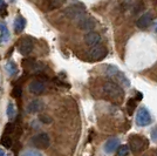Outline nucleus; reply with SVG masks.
Instances as JSON below:
<instances>
[{
  "instance_id": "obj_14",
  "label": "nucleus",
  "mask_w": 157,
  "mask_h": 156,
  "mask_svg": "<svg viewBox=\"0 0 157 156\" xmlns=\"http://www.w3.org/2000/svg\"><path fill=\"white\" fill-rule=\"evenodd\" d=\"M44 107H45L44 101L40 100V99H35V100H32L28 103V106H27V111L31 113V114H35V113H39V111H42Z\"/></svg>"
},
{
  "instance_id": "obj_7",
  "label": "nucleus",
  "mask_w": 157,
  "mask_h": 156,
  "mask_svg": "<svg viewBox=\"0 0 157 156\" xmlns=\"http://www.w3.org/2000/svg\"><path fill=\"white\" fill-rule=\"evenodd\" d=\"M107 54H108V48L102 45H98L95 46V47H92L89 49V52H88V55L94 61H98V60L105 59L107 57Z\"/></svg>"
},
{
  "instance_id": "obj_20",
  "label": "nucleus",
  "mask_w": 157,
  "mask_h": 156,
  "mask_svg": "<svg viewBox=\"0 0 157 156\" xmlns=\"http://www.w3.org/2000/svg\"><path fill=\"white\" fill-rule=\"evenodd\" d=\"M0 143L5 147V148H11L12 147V137L10 136V135H2L1 137V140H0Z\"/></svg>"
},
{
  "instance_id": "obj_17",
  "label": "nucleus",
  "mask_w": 157,
  "mask_h": 156,
  "mask_svg": "<svg viewBox=\"0 0 157 156\" xmlns=\"http://www.w3.org/2000/svg\"><path fill=\"white\" fill-rule=\"evenodd\" d=\"M65 4V1H58V0H52L47 2V11H52L55 8H59Z\"/></svg>"
},
{
  "instance_id": "obj_15",
  "label": "nucleus",
  "mask_w": 157,
  "mask_h": 156,
  "mask_svg": "<svg viewBox=\"0 0 157 156\" xmlns=\"http://www.w3.org/2000/svg\"><path fill=\"white\" fill-rule=\"evenodd\" d=\"M26 27V19L22 15H18L14 20V31L15 33H21Z\"/></svg>"
},
{
  "instance_id": "obj_8",
  "label": "nucleus",
  "mask_w": 157,
  "mask_h": 156,
  "mask_svg": "<svg viewBox=\"0 0 157 156\" xmlns=\"http://www.w3.org/2000/svg\"><path fill=\"white\" fill-rule=\"evenodd\" d=\"M33 40L31 38H28V37H25L24 39H21L19 44V47H18V49H19L20 54H22V55H29L33 51Z\"/></svg>"
},
{
  "instance_id": "obj_28",
  "label": "nucleus",
  "mask_w": 157,
  "mask_h": 156,
  "mask_svg": "<svg viewBox=\"0 0 157 156\" xmlns=\"http://www.w3.org/2000/svg\"><path fill=\"white\" fill-rule=\"evenodd\" d=\"M0 156H6V154H5V150L1 149V148H0Z\"/></svg>"
},
{
  "instance_id": "obj_10",
  "label": "nucleus",
  "mask_w": 157,
  "mask_h": 156,
  "mask_svg": "<svg viewBox=\"0 0 157 156\" xmlns=\"http://www.w3.org/2000/svg\"><path fill=\"white\" fill-rule=\"evenodd\" d=\"M152 22V13L150 12H145L144 14H142L137 20H136V26L140 29H145L151 25Z\"/></svg>"
},
{
  "instance_id": "obj_3",
  "label": "nucleus",
  "mask_w": 157,
  "mask_h": 156,
  "mask_svg": "<svg viewBox=\"0 0 157 156\" xmlns=\"http://www.w3.org/2000/svg\"><path fill=\"white\" fill-rule=\"evenodd\" d=\"M129 149L134 153V154H138L141 151H143L144 148L148 146V141L144 138L143 136L140 135H131L129 137Z\"/></svg>"
},
{
  "instance_id": "obj_25",
  "label": "nucleus",
  "mask_w": 157,
  "mask_h": 156,
  "mask_svg": "<svg viewBox=\"0 0 157 156\" xmlns=\"http://www.w3.org/2000/svg\"><path fill=\"white\" fill-rule=\"evenodd\" d=\"M135 107H136V101H135L134 99H130V100L128 101V104H127L128 113H129V114H132V111H134V109H135Z\"/></svg>"
},
{
  "instance_id": "obj_12",
  "label": "nucleus",
  "mask_w": 157,
  "mask_h": 156,
  "mask_svg": "<svg viewBox=\"0 0 157 156\" xmlns=\"http://www.w3.org/2000/svg\"><path fill=\"white\" fill-rule=\"evenodd\" d=\"M83 40H85V42L88 46H90V47H95V46H98V42L101 41V35H100L98 33L92 31V32H88L87 34H86Z\"/></svg>"
},
{
  "instance_id": "obj_19",
  "label": "nucleus",
  "mask_w": 157,
  "mask_h": 156,
  "mask_svg": "<svg viewBox=\"0 0 157 156\" xmlns=\"http://www.w3.org/2000/svg\"><path fill=\"white\" fill-rule=\"evenodd\" d=\"M6 113H7V116H8L10 120H13L14 117H15V107H14L13 102H8Z\"/></svg>"
},
{
  "instance_id": "obj_9",
  "label": "nucleus",
  "mask_w": 157,
  "mask_h": 156,
  "mask_svg": "<svg viewBox=\"0 0 157 156\" xmlns=\"http://www.w3.org/2000/svg\"><path fill=\"white\" fill-rule=\"evenodd\" d=\"M96 22H95V19L92 18V17H87L85 15L82 19H80L78 21V27L81 29V31H90L95 27Z\"/></svg>"
},
{
  "instance_id": "obj_6",
  "label": "nucleus",
  "mask_w": 157,
  "mask_h": 156,
  "mask_svg": "<svg viewBox=\"0 0 157 156\" xmlns=\"http://www.w3.org/2000/svg\"><path fill=\"white\" fill-rule=\"evenodd\" d=\"M151 121L152 119H151L150 111L145 107H141L136 114V124L138 127H147L151 123Z\"/></svg>"
},
{
  "instance_id": "obj_18",
  "label": "nucleus",
  "mask_w": 157,
  "mask_h": 156,
  "mask_svg": "<svg viewBox=\"0 0 157 156\" xmlns=\"http://www.w3.org/2000/svg\"><path fill=\"white\" fill-rule=\"evenodd\" d=\"M6 71L10 73V75H15L18 73V66L15 65V62L13 61H10L6 65Z\"/></svg>"
},
{
  "instance_id": "obj_1",
  "label": "nucleus",
  "mask_w": 157,
  "mask_h": 156,
  "mask_svg": "<svg viewBox=\"0 0 157 156\" xmlns=\"http://www.w3.org/2000/svg\"><path fill=\"white\" fill-rule=\"evenodd\" d=\"M102 91L108 98H110L114 101H120L124 96V92L122 89V87L113 81L105 82V85L102 86Z\"/></svg>"
},
{
  "instance_id": "obj_5",
  "label": "nucleus",
  "mask_w": 157,
  "mask_h": 156,
  "mask_svg": "<svg viewBox=\"0 0 157 156\" xmlns=\"http://www.w3.org/2000/svg\"><path fill=\"white\" fill-rule=\"evenodd\" d=\"M107 75L113 79H115L120 85H123L124 87H129L130 86L129 80L125 78V75L123 73H121V72L118 71V68L116 66H108V68H107Z\"/></svg>"
},
{
  "instance_id": "obj_13",
  "label": "nucleus",
  "mask_w": 157,
  "mask_h": 156,
  "mask_svg": "<svg viewBox=\"0 0 157 156\" xmlns=\"http://www.w3.org/2000/svg\"><path fill=\"white\" fill-rule=\"evenodd\" d=\"M118 148H120V140L117 137L109 138L108 141H105V146H103V149L107 154H111L114 151H117Z\"/></svg>"
},
{
  "instance_id": "obj_26",
  "label": "nucleus",
  "mask_w": 157,
  "mask_h": 156,
  "mask_svg": "<svg viewBox=\"0 0 157 156\" xmlns=\"http://www.w3.org/2000/svg\"><path fill=\"white\" fill-rule=\"evenodd\" d=\"M14 128H15V126H14L13 122H10V123L5 127V135H10V134H12V133L14 131Z\"/></svg>"
},
{
  "instance_id": "obj_16",
  "label": "nucleus",
  "mask_w": 157,
  "mask_h": 156,
  "mask_svg": "<svg viewBox=\"0 0 157 156\" xmlns=\"http://www.w3.org/2000/svg\"><path fill=\"white\" fill-rule=\"evenodd\" d=\"M0 34H1L2 41H8L10 40V31H8L7 25L4 21H0Z\"/></svg>"
},
{
  "instance_id": "obj_30",
  "label": "nucleus",
  "mask_w": 157,
  "mask_h": 156,
  "mask_svg": "<svg viewBox=\"0 0 157 156\" xmlns=\"http://www.w3.org/2000/svg\"><path fill=\"white\" fill-rule=\"evenodd\" d=\"M155 31H156V33H157V21H156V25H155Z\"/></svg>"
},
{
  "instance_id": "obj_22",
  "label": "nucleus",
  "mask_w": 157,
  "mask_h": 156,
  "mask_svg": "<svg viewBox=\"0 0 157 156\" xmlns=\"http://www.w3.org/2000/svg\"><path fill=\"white\" fill-rule=\"evenodd\" d=\"M39 121L40 122H42V123L45 124H49L53 122V119L49 115H47V114H40L39 115Z\"/></svg>"
},
{
  "instance_id": "obj_24",
  "label": "nucleus",
  "mask_w": 157,
  "mask_h": 156,
  "mask_svg": "<svg viewBox=\"0 0 157 156\" xmlns=\"http://www.w3.org/2000/svg\"><path fill=\"white\" fill-rule=\"evenodd\" d=\"M21 156H44L40 151L38 150H25L22 151Z\"/></svg>"
},
{
  "instance_id": "obj_4",
  "label": "nucleus",
  "mask_w": 157,
  "mask_h": 156,
  "mask_svg": "<svg viewBox=\"0 0 157 156\" xmlns=\"http://www.w3.org/2000/svg\"><path fill=\"white\" fill-rule=\"evenodd\" d=\"M31 144L38 149H46L51 144V138L46 133H39L31 138Z\"/></svg>"
},
{
  "instance_id": "obj_11",
  "label": "nucleus",
  "mask_w": 157,
  "mask_h": 156,
  "mask_svg": "<svg viewBox=\"0 0 157 156\" xmlns=\"http://www.w3.org/2000/svg\"><path fill=\"white\" fill-rule=\"evenodd\" d=\"M45 89H46V86L44 84V81H41V80H34L28 86V91L31 92L32 94H34V95L42 94L45 92Z\"/></svg>"
},
{
  "instance_id": "obj_27",
  "label": "nucleus",
  "mask_w": 157,
  "mask_h": 156,
  "mask_svg": "<svg viewBox=\"0 0 157 156\" xmlns=\"http://www.w3.org/2000/svg\"><path fill=\"white\" fill-rule=\"evenodd\" d=\"M151 138H152L154 141H156L157 140V126L151 130Z\"/></svg>"
},
{
  "instance_id": "obj_29",
  "label": "nucleus",
  "mask_w": 157,
  "mask_h": 156,
  "mask_svg": "<svg viewBox=\"0 0 157 156\" xmlns=\"http://www.w3.org/2000/svg\"><path fill=\"white\" fill-rule=\"evenodd\" d=\"M4 5H5V2H4V1H0V10L2 8V6H4Z\"/></svg>"
},
{
  "instance_id": "obj_23",
  "label": "nucleus",
  "mask_w": 157,
  "mask_h": 156,
  "mask_svg": "<svg viewBox=\"0 0 157 156\" xmlns=\"http://www.w3.org/2000/svg\"><path fill=\"white\" fill-rule=\"evenodd\" d=\"M21 93H22V88L20 85H15L12 89V96L13 98H20L21 96Z\"/></svg>"
},
{
  "instance_id": "obj_21",
  "label": "nucleus",
  "mask_w": 157,
  "mask_h": 156,
  "mask_svg": "<svg viewBox=\"0 0 157 156\" xmlns=\"http://www.w3.org/2000/svg\"><path fill=\"white\" fill-rule=\"evenodd\" d=\"M130 153V149L128 146H120V148L117 149V156H128Z\"/></svg>"
},
{
  "instance_id": "obj_2",
  "label": "nucleus",
  "mask_w": 157,
  "mask_h": 156,
  "mask_svg": "<svg viewBox=\"0 0 157 156\" xmlns=\"http://www.w3.org/2000/svg\"><path fill=\"white\" fill-rule=\"evenodd\" d=\"M63 14L68 19L72 20H80L82 19L86 15V10L85 6L81 2H74L72 5H69L68 7H66L63 10Z\"/></svg>"
}]
</instances>
